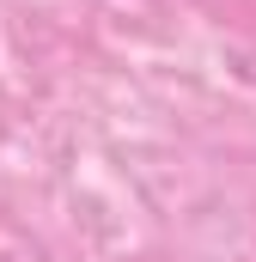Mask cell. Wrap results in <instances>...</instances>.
I'll use <instances>...</instances> for the list:
<instances>
[{
	"mask_svg": "<svg viewBox=\"0 0 256 262\" xmlns=\"http://www.w3.org/2000/svg\"><path fill=\"white\" fill-rule=\"evenodd\" d=\"M250 73H256V61H250Z\"/></svg>",
	"mask_w": 256,
	"mask_h": 262,
	"instance_id": "obj_1",
	"label": "cell"
}]
</instances>
